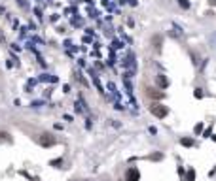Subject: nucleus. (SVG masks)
Wrapping results in <instances>:
<instances>
[{
    "label": "nucleus",
    "mask_w": 216,
    "mask_h": 181,
    "mask_svg": "<svg viewBox=\"0 0 216 181\" xmlns=\"http://www.w3.org/2000/svg\"><path fill=\"white\" fill-rule=\"evenodd\" d=\"M17 2H19L23 8H27V6H29V4H27V0H17Z\"/></svg>",
    "instance_id": "obj_12"
},
{
    "label": "nucleus",
    "mask_w": 216,
    "mask_h": 181,
    "mask_svg": "<svg viewBox=\"0 0 216 181\" xmlns=\"http://www.w3.org/2000/svg\"><path fill=\"white\" fill-rule=\"evenodd\" d=\"M155 81H157V85L161 87V89H167V87H169V79H167L163 74H159V76L155 77Z\"/></svg>",
    "instance_id": "obj_4"
},
{
    "label": "nucleus",
    "mask_w": 216,
    "mask_h": 181,
    "mask_svg": "<svg viewBox=\"0 0 216 181\" xmlns=\"http://www.w3.org/2000/svg\"><path fill=\"white\" fill-rule=\"evenodd\" d=\"M209 2H210V6H216V0H209Z\"/></svg>",
    "instance_id": "obj_14"
},
{
    "label": "nucleus",
    "mask_w": 216,
    "mask_h": 181,
    "mask_svg": "<svg viewBox=\"0 0 216 181\" xmlns=\"http://www.w3.org/2000/svg\"><path fill=\"white\" fill-rule=\"evenodd\" d=\"M140 179V172L136 168H129L127 174H125V181H139Z\"/></svg>",
    "instance_id": "obj_2"
},
{
    "label": "nucleus",
    "mask_w": 216,
    "mask_h": 181,
    "mask_svg": "<svg viewBox=\"0 0 216 181\" xmlns=\"http://www.w3.org/2000/svg\"><path fill=\"white\" fill-rule=\"evenodd\" d=\"M180 143H182V145H186V147H191V145H193V140H190V138H182V140H180Z\"/></svg>",
    "instance_id": "obj_6"
},
{
    "label": "nucleus",
    "mask_w": 216,
    "mask_h": 181,
    "mask_svg": "<svg viewBox=\"0 0 216 181\" xmlns=\"http://www.w3.org/2000/svg\"><path fill=\"white\" fill-rule=\"evenodd\" d=\"M146 94L150 98H163L165 96L163 93H157V90H154V89H146Z\"/></svg>",
    "instance_id": "obj_5"
},
{
    "label": "nucleus",
    "mask_w": 216,
    "mask_h": 181,
    "mask_svg": "<svg viewBox=\"0 0 216 181\" xmlns=\"http://www.w3.org/2000/svg\"><path fill=\"white\" fill-rule=\"evenodd\" d=\"M154 43H155V49H161V38H159V36L154 38Z\"/></svg>",
    "instance_id": "obj_8"
},
{
    "label": "nucleus",
    "mask_w": 216,
    "mask_h": 181,
    "mask_svg": "<svg viewBox=\"0 0 216 181\" xmlns=\"http://www.w3.org/2000/svg\"><path fill=\"white\" fill-rule=\"evenodd\" d=\"M193 96H195V98H203V90H201V89H195V93H193Z\"/></svg>",
    "instance_id": "obj_11"
},
{
    "label": "nucleus",
    "mask_w": 216,
    "mask_h": 181,
    "mask_svg": "<svg viewBox=\"0 0 216 181\" xmlns=\"http://www.w3.org/2000/svg\"><path fill=\"white\" fill-rule=\"evenodd\" d=\"M210 42H212V45L216 47V34H214V36H210Z\"/></svg>",
    "instance_id": "obj_13"
},
{
    "label": "nucleus",
    "mask_w": 216,
    "mask_h": 181,
    "mask_svg": "<svg viewBox=\"0 0 216 181\" xmlns=\"http://www.w3.org/2000/svg\"><path fill=\"white\" fill-rule=\"evenodd\" d=\"M38 143H40L42 147H49V145H53V143H55V140H53V136H51V134H42V136H40V140H38Z\"/></svg>",
    "instance_id": "obj_3"
},
{
    "label": "nucleus",
    "mask_w": 216,
    "mask_h": 181,
    "mask_svg": "<svg viewBox=\"0 0 216 181\" xmlns=\"http://www.w3.org/2000/svg\"><path fill=\"white\" fill-rule=\"evenodd\" d=\"M201 130H203V123L195 124V128H193V132H195V134H201Z\"/></svg>",
    "instance_id": "obj_10"
},
{
    "label": "nucleus",
    "mask_w": 216,
    "mask_h": 181,
    "mask_svg": "<svg viewBox=\"0 0 216 181\" xmlns=\"http://www.w3.org/2000/svg\"><path fill=\"white\" fill-rule=\"evenodd\" d=\"M150 111H152V115H155L159 119H165L167 113H169V108L163 106V104H159V102H154V104L150 106Z\"/></svg>",
    "instance_id": "obj_1"
},
{
    "label": "nucleus",
    "mask_w": 216,
    "mask_h": 181,
    "mask_svg": "<svg viewBox=\"0 0 216 181\" xmlns=\"http://www.w3.org/2000/svg\"><path fill=\"white\" fill-rule=\"evenodd\" d=\"M193 179H195V172H193V170H190L188 175H186V181H193Z\"/></svg>",
    "instance_id": "obj_7"
},
{
    "label": "nucleus",
    "mask_w": 216,
    "mask_h": 181,
    "mask_svg": "<svg viewBox=\"0 0 216 181\" xmlns=\"http://www.w3.org/2000/svg\"><path fill=\"white\" fill-rule=\"evenodd\" d=\"M178 4L184 8V9H188V8H190V2H188V0H178Z\"/></svg>",
    "instance_id": "obj_9"
}]
</instances>
